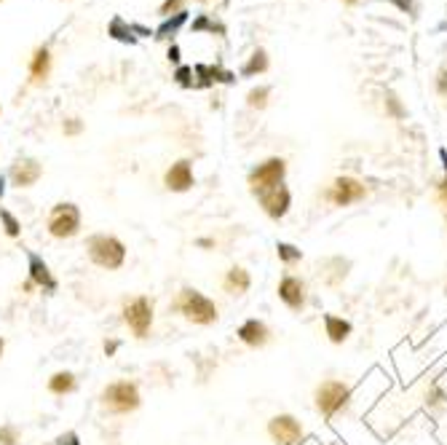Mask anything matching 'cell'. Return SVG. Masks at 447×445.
Returning a JSON list of instances; mask_svg holds the SVG:
<instances>
[{"mask_svg": "<svg viewBox=\"0 0 447 445\" xmlns=\"http://www.w3.org/2000/svg\"><path fill=\"white\" fill-rule=\"evenodd\" d=\"M121 322L129 327L137 341H145L156 324V303L148 295H135L121 306Z\"/></svg>", "mask_w": 447, "mask_h": 445, "instance_id": "obj_4", "label": "cell"}, {"mask_svg": "<svg viewBox=\"0 0 447 445\" xmlns=\"http://www.w3.org/2000/svg\"><path fill=\"white\" fill-rule=\"evenodd\" d=\"M46 386H48V392L54 397H67V395L78 392V376H75L73 370H57V373L48 376V384Z\"/></svg>", "mask_w": 447, "mask_h": 445, "instance_id": "obj_16", "label": "cell"}, {"mask_svg": "<svg viewBox=\"0 0 447 445\" xmlns=\"http://www.w3.org/2000/svg\"><path fill=\"white\" fill-rule=\"evenodd\" d=\"M62 132H64L67 137H78V135L83 132V121H81V118H67V121L62 123Z\"/></svg>", "mask_w": 447, "mask_h": 445, "instance_id": "obj_29", "label": "cell"}, {"mask_svg": "<svg viewBox=\"0 0 447 445\" xmlns=\"http://www.w3.org/2000/svg\"><path fill=\"white\" fill-rule=\"evenodd\" d=\"M193 30H212V32H225L223 25H217V22H209L207 16H201V19H195L193 22Z\"/></svg>", "mask_w": 447, "mask_h": 445, "instance_id": "obj_30", "label": "cell"}, {"mask_svg": "<svg viewBox=\"0 0 447 445\" xmlns=\"http://www.w3.org/2000/svg\"><path fill=\"white\" fill-rule=\"evenodd\" d=\"M268 94H270L268 86H260V89H252V92L247 94V105H249V108L263 110V108H266V102H268Z\"/></svg>", "mask_w": 447, "mask_h": 445, "instance_id": "obj_26", "label": "cell"}, {"mask_svg": "<svg viewBox=\"0 0 447 445\" xmlns=\"http://www.w3.org/2000/svg\"><path fill=\"white\" fill-rule=\"evenodd\" d=\"M48 67H51V54H48V48H38L35 54H32V64H30V76L35 83H41L46 81L48 76Z\"/></svg>", "mask_w": 447, "mask_h": 445, "instance_id": "obj_19", "label": "cell"}, {"mask_svg": "<svg viewBox=\"0 0 447 445\" xmlns=\"http://www.w3.org/2000/svg\"><path fill=\"white\" fill-rule=\"evenodd\" d=\"M6 185H8V180H6V177H0V196L6 193Z\"/></svg>", "mask_w": 447, "mask_h": 445, "instance_id": "obj_37", "label": "cell"}, {"mask_svg": "<svg viewBox=\"0 0 447 445\" xmlns=\"http://www.w3.org/2000/svg\"><path fill=\"white\" fill-rule=\"evenodd\" d=\"M142 405V392L135 381L121 378V381H110L99 392V408L110 416H129L137 413Z\"/></svg>", "mask_w": 447, "mask_h": 445, "instance_id": "obj_3", "label": "cell"}, {"mask_svg": "<svg viewBox=\"0 0 447 445\" xmlns=\"http://www.w3.org/2000/svg\"><path fill=\"white\" fill-rule=\"evenodd\" d=\"M185 22H188V14H185V11H179V14H174L172 19H166L164 25L158 27L156 38H172V35H174V32H177L179 27L185 25Z\"/></svg>", "mask_w": 447, "mask_h": 445, "instance_id": "obj_23", "label": "cell"}, {"mask_svg": "<svg viewBox=\"0 0 447 445\" xmlns=\"http://www.w3.org/2000/svg\"><path fill=\"white\" fill-rule=\"evenodd\" d=\"M348 3H357V0H348Z\"/></svg>", "mask_w": 447, "mask_h": 445, "instance_id": "obj_39", "label": "cell"}, {"mask_svg": "<svg viewBox=\"0 0 447 445\" xmlns=\"http://www.w3.org/2000/svg\"><path fill=\"white\" fill-rule=\"evenodd\" d=\"M0 228L8 239H19L22 236V220L8 207H0Z\"/></svg>", "mask_w": 447, "mask_h": 445, "instance_id": "obj_21", "label": "cell"}, {"mask_svg": "<svg viewBox=\"0 0 447 445\" xmlns=\"http://www.w3.org/2000/svg\"><path fill=\"white\" fill-rule=\"evenodd\" d=\"M193 185H195L193 164L188 158H179V161H174L164 172V188L172 191V193H188Z\"/></svg>", "mask_w": 447, "mask_h": 445, "instance_id": "obj_12", "label": "cell"}, {"mask_svg": "<svg viewBox=\"0 0 447 445\" xmlns=\"http://www.w3.org/2000/svg\"><path fill=\"white\" fill-rule=\"evenodd\" d=\"M193 70H191V67H179L177 73H174V78H177V83L179 86H185V89H191V86H195V81L193 78Z\"/></svg>", "mask_w": 447, "mask_h": 445, "instance_id": "obj_31", "label": "cell"}, {"mask_svg": "<svg viewBox=\"0 0 447 445\" xmlns=\"http://www.w3.org/2000/svg\"><path fill=\"white\" fill-rule=\"evenodd\" d=\"M249 287H252V277H249V271H247V268H241V266H231V268L225 271L223 290L228 292V295H244Z\"/></svg>", "mask_w": 447, "mask_h": 445, "instance_id": "obj_17", "label": "cell"}, {"mask_svg": "<svg viewBox=\"0 0 447 445\" xmlns=\"http://www.w3.org/2000/svg\"><path fill=\"white\" fill-rule=\"evenodd\" d=\"M324 327H327V336L332 343H343L345 338L351 336V324L341 320V317H332V314L324 317Z\"/></svg>", "mask_w": 447, "mask_h": 445, "instance_id": "obj_20", "label": "cell"}, {"mask_svg": "<svg viewBox=\"0 0 447 445\" xmlns=\"http://www.w3.org/2000/svg\"><path fill=\"white\" fill-rule=\"evenodd\" d=\"M439 92L447 94V70L442 73V76H439Z\"/></svg>", "mask_w": 447, "mask_h": 445, "instance_id": "obj_35", "label": "cell"}, {"mask_svg": "<svg viewBox=\"0 0 447 445\" xmlns=\"http://www.w3.org/2000/svg\"><path fill=\"white\" fill-rule=\"evenodd\" d=\"M327 196H329V201H335L338 207H345V204L359 201L364 196V185L357 183V180H351V177H338Z\"/></svg>", "mask_w": 447, "mask_h": 445, "instance_id": "obj_13", "label": "cell"}, {"mask_svg": "<svg viewBox=\"0 0 447 445\" xmlns=\"http://www.w3.org/2000/svg\"><path fill=\"white\" fill-rule=\"evenodd\" d=\"M41 177H43V164L38 158H32V156L16 158L11 169H8V174H6V180L14 188H32Z\"/></svg>", "mask_w": 447, "mask_h": 445, "instance_id": "obj_8", "label": "cell"}, {"mask_svg": "<svg viewBox=\"0 0 447 445\" xmlns=\"http://www.w3.org/2000/svg\"><path fill=\"white\" fill-rule=\"evenodd\" d=\"M22 443V432L16 424H0V445H19Z\"/></svg>", "mask_w": 447, "mask_h": 445, "instance_id": "obj_24", "label": "cell"}, {"mask_svg": "<svg viewBox=\"0 0 447 445\" xmlns=\"http://www.w3.org/2000/svg\"><path fill=\"white\" fill-rule=\"evenodd\" d=\"M348 397H351V389L343 381H324L316 389V408L322 416L332 418L348 402Z\"/></svg>", "mask_w": 447, "mask_h": 445, "instance_id": "obj_7", "label": "cell"}, {"mask_svg": "<svg viewBox=\"0 0 447 445\" xmlns=\"http://www.w3.org/2000/svg\"><path fill=\"white\" fill-rule=\"evenodd\" d=\"M83 228V215H81V207L73 204V201H57L51 210H48V217H46V231L51 239H75Z\"/></svg>", "mask_w": 447, "mask_h": 445, "instance_id": "obj_5", "label": "cell"}, {"mask_svg": "<svg viewBox=\"0 0 447 445\" xmlns=\"http://www.w3.org/2000/svg\"><path fill=\"white\" fill-rule=\"evenodd\" d=\"M86 255L102 271H121L129 258L126 245L113 233H91L86 239Z\"/></svg>", "mask_w": 447, "mask_h": 445, "instance_id": "obj_2", "label": "cell"}, {"mask_svg": "<svg viewBox=\"0 0 447 445\" xmlns=\"http://www.w3.org/2000/svg\"><path fill=\"white\" fill-rule=\"evenodd\" d=\"M217 245L214 239H207V236H201V239H195V247H201V249H212V247Z\"/></svg>", "mask_w": 447, "mask_h": 445, "instance_id": "obj_34", "label": "cell"}, {"mask_svg": "<svg viewBox=\"0 0 447 445\" xmlns=\"http://www.w3.org/2000/svg\"><path fill=\"white\" fill-rule=\"evenodd\" d=\"M276 252H279V258H282L284 263H298L300 258H303V252H300L295 245H287V242H279L276 245Z\"/></svg>", "mask_w": 447, "mask_h": 445, "instance_id": "obj_27", "label": "cell"}, {"mask_svg": "<svg viewBox=\"0 0 447 445\" xmlns=\"http://www.w3.org/2000/svg\"><path fill=\"white\" fill-rule=\"evenodd\" d=\"M257 201H260V207H263L266 215L273 217V220H282L289 212V207H292V193L282 183L268 188V191H263V193H257Z\"/></svg>", "mask_w": 447, "mask_h": 445, "instance_id": "obj_9", "label": "cell"}, {"mask_svg": "<svg viewBox=\"0 0 447 445\" xmlns=\"http://www.w3.org/2000/svg\"><path fill=\"white\" fill-rule=\"evenodd\" d=\"M169 60H172V62H179V48H177V46L169 48Z\"/></svg>", "mask_w": 447, "mask_h": 445, "instance_id": "obj_36", "label": "cell"}, {"mask_svg": "<svg viewBox=\"0 0 447 445\" xmlns=\"http://www.w3.org/2000/svg\"><path fill=\"white\" fill-rule=\"evenodd\" d=\"M46 445H81V434L67 430V432H62V434H57L51 443H46Z\"/></svg>", "mask_w": 447, "mask_h": 445, "instance_id": "obj_28", "label": "cell"}, {"mask_svg": "<svg viewBox=\"0 0 447 445\" xmlns=\"http://www.w3.org/2000/svg\"><path fill=\"white\" fill-rule=\"evenodd\" d=\"M27 282H30L32 287H38V290H43V292H57V287H60V279L54 277L51 266H48L38 252H30V255H27Z\"/></svg>", "mask_w": 447, "mask_h": 445, "instance_id": "obj_11", "label": "cell"}, {"mask_svg": "<svg viewBox=\"0 0 447 445\" xmlns=\"http://www.w3.org/2000/svg\"><path fill=\"white\" fill-rule=\"evenodd\" d=\"M284 174H287V164H284V158H268V161L257 164V167L249 172V191L257 196V193L268 191V188H273V185H282Z\"/></svg>", "mask_w": 447, "mask_h": 445, "instance_id": "obj_6", "label": "cell"}, {"mask_svg": "<svg viewBox=\"0 0 447 445\" xmlns=\"http://www.w3.org/2000/svg\"><path fill=\"white\" fill-rule=\"evenodd\" d=\"M236 336L244 346H252V349H260V346H266L270 338V330L268 324L263 322V320H247V322L241 324L239 330H236Z\"/></svg>", "mask_w": 447, "mask_h": 445, "instance_id": "obj_14", "label": "cell"}, {"mask_svg": "<svg viewBox=\"0 0 447 445\" xmlns=\"http://www.w3.org/2000/svg\"><path fill=\"white\" fill-rule=\"evenodd\" d=\"M110 35H113L116 41H121V43H137V35L135 30H132V25H126L121 16H116V19L110 22Z\"/></svg>", "mask_w": 447, "mask_h": 445, "instance_id": "obj_22", "label": "cell"}, {"mask_svg": "<svg viewBox=\"0 0 447 445\" xmlns=\"http://www.w3.org/2000/svg\"><path fill=\"white\" fill-rule=\"evenodd\" d=\"M118 349H121V341H118V338H107V341L102 343L104 357H116V354H118Z\"/></svg>", "mask_w": 447, "mask_h": 445, "instance_id": "obj_32", "label": "cell"}, {"mask_svg": "<svg viewBox=\"0 0 447 445\" xmlns=\"http://www.w3.org/2000/svg\"><path fill=\"white\" fill-rule=\"evenodd\" d=\"M3 354H6V338L0 336V357H3Z\"/></svg>", "mask_w": 447, "mask_h": 445, "instance_id": "obj_38", "label": "cell"}, {"mask_svg": "<svg viewBox=\"0 0 447 445\" xmlns=\"http://www.w3.org/2000/svg\"><path fill=\"white\" fill-rule=\"evenodd\" d=\"M179 11H182V0H166L164 6H161V14L164 16L179 14Z\"/></svg>", "mask_w": 447, "mask_h": 445, "instance_id": "obj_33", "label": "cell"}, {"mask_svg": "<svg viewBox=\"0 0 447 445\" xmlns=\"http://www.w3.org/2000/svg\"><path fill=\"white\" fill-rule=\"evenodd\" d=\"M279 298H282L292 311H300L305 306V285L298 277H284L279 282Z\"/></svg>", "mask_w": 447, "mask_h": 445, "instance_id": "obj_15", "label": "cell"}, {"mask_svg": "<svg viewBox=\"0 0 447 445\" xmlns=\"http://www.w3.org/2000/svg\"><path fill=\"white\" fill-rule=\"evenodd\" d=\"M268 67V60H266V51H254L252 60L244 64V76H254V73H263Z\"/></svg>", "mask_w": 447, "mask_h": 445, "instance_id": "obj_25", "label": "cell"}, {"mask_svg": "<svg viewBox=\"0 0 447 445\" xmlns=\"http://www.w3.org/2000/svg\"><path fill=\"white\" fill-rule=\"evenodd\" d=\"M172 311L179 314L185 322L191 324H198V327H209V324H214L220 320V311H217V303L204 295L201 290H195V287H182V290L174 295V301H172Z\"/></svg>", "mask_w": 447, "mask_h": 445, "instance_id": "obj_1", "label": "cell"}, {"mask_svg": "<svg viewBox=\"0 0 447 445\" xmlns=\"http://www.w3.org/2000/svg\"><path fill=\"white\" fill-rule=\"evenodd\" d=\"M268 434L273 437V443L279 445H300L303 440V427L295 416L282 413V416H273L268 421Z\"/></svg>", "mask_w": 447, "mask_h": 445, "instance_id": "obj_10", "label": "cell"}, {"mask_svg": "<svg viewBox=\"0 0 447 445\" xmlns=\"http://www.w3.org/2000/svg\"><path fill=\"white\" fill-rule=\"evenodd\" d=\"M195 76L201 78L195 86H212V83H231L233 81V73H228L223 67H207V64H198Z\"/></svg>", "mask_w": 447, "mask_h": 445, "instance_id": "obj_18", "label": "cell"}]
</instances>
